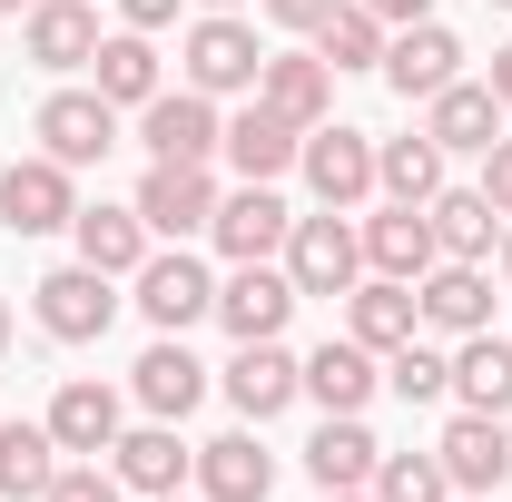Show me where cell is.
Returning <instances> with one entry per match:
<instances>
[{"mask_svg": "<svg viewBox=\"0 0 512 502\" xmlns=\"http://www.w3.org/2000/svg\"><path fill=\"white\" fill-rule=\"evenodd\" d=\"M30 315H40V335L50 345H99L109 325H119V276H99V266H50L40 286H30Z\"/></svg>", "mask_w": 512, "mask_h": 502, "instance_id": "cell-1", "label": "cell"}, {"mask_svg": "<svg viewBox=\"0 0 512 502\" xmlns=\"http://www.w3.org/2000/svg\"><path fill=\"white\" fill-rule=\"evenodd\" d=\"M178 60H188V89H207V99H237V89L256 99L266 40H256L237 10H197V20H188V40H178Z\"/></svg>", "mask_w": 512, "mask_h": 502, "instance_id": "cell-2", "label": "cell"}, {"mask_svg": "<svg viewBox=\"0 0 512 502\" xmlns=\"http://www.w3.org/2000/svg\"><path fill=\"white\" fill-rule=\"evenodd\" d=\"M138 148H148V158H178V168H207V158L227 148V109L178 79V89H158V99L138 109Z\"/></svg>", "mask_w": 512, "mask_h": 502, "instance_id": "cell-3", "label": "cell"}, {"mask_svg": "<svg viewBox=\"0 0 512 502\" xmlns=\"http://www.w3.org/2000/svg\"><path fill=\"white\" fill-rule=\"evenodd\" d=\"M276 266L296 276V296H345V286L365 276V237L345 227V207H316V217L286 227V256H276Z\"/></svg>", "mask_w": 512, "mask_h": 502, "instance_id": "cell-4", "label": "cell"}, {"mask_svg": "<svg viewBox=\"0 0 512 502\" xmlns=\"http://www.w3.org/2000/svg\"><path fill=\"white\" fill-rule=\"evenodd\" d=\"M128 286H138V315H148L158 335H188L197 315H217V276H207L188 247H148V266H138Z\"/></svg>", "mask_w": 512, "mask_h": 502, "instance_id": "cell-5", "label": "cell"}, {"mask_svg": "<svg viewBox=\"0 0 512 502\" xmlns=\"http://www.w3.org/2000/svg\"><path fill=\"white\" fill-rule=\"evenodd\" d=\"M296 168H306L316 207H365V197H375V138H365V128H345V119H325V128H306Z\"/></svg>", "mask_w": 512, "mask_h": 502, "instance_id": "cell-6", "label": "cell"}, {"mask_svg": "<svg viewBox=\"0 0 512 502\" xmlns=\"http://www.w3.org/2000/svg\"><path fill=\"white\" fill-rule=\"evenodd\" d=\"M296 306H306V296H296V276H286L276 256H247V266L217 286V325H227L237 345H266V335H286V315H296Z\"/></svg>", "mask_w": 512, "mask_h": 502, "instance_id": "cell-7", "label": "cell"}, {"mask_svg": "<svg viewBox=\"0 0 512 502\" xmlns=\"http://www.w3.org/2000/svg\"><path fill=\"white\" fill-rule=\"evenodd\" d=\"M40 424H50V443H60L69 463H99V453H109V443L128 434V404H119V384L69 375L60 394H50V414H40Z\"/></svg>", "mask_w": 512, "mask_h": 502, "instance_id": "cell-8", "label": "cell"}, {"mask_svg": "<svg viewBox=\"0 0 512 502\" xmlns=\"http://www.w3.org/2000/svg\"><path fill=\"white\" fill-rule=\"evenodd\" d=\"M69 217H79V168H60V158L0 168V227H10V237H50Z\"/></svg>", "mask_w": 512, "mask_h": 502, "instance_id": "cell-9", "label": "cell"}, {"mask_svg": "<svg viewBox=\"0 0 512 502\" xmlns=\"http://www.w3.org/2000/svg\"><path fill=\"white\" fill-rule=\"evenodd\" d=\"M138 217H148V237H207V217H217V178L207 168H178V158H148V178H138V197H128Z\"/></svg>", "mask_w": 512, "mask_h": 502, "instance_id": "cell-10", "label": "cell"}, {"mask_svg": "<svg viewBox=\"0 0 512 502\" xmlns=\"http://www.w3.org/2000/svg\"><path fill=\"white\" fill-rule=\"evenodd\" d=\"M109 148H119V109H109L99 89H50V99H40V158L99 168Z\"/></svg>", "mask_w": 512, "mask_h": 502, "instance_id": "cell-11", "label": "cell"}, {"mask_svg": "<svg viewBox=\"0 0 512 502\" xmlns=\"http://www.w3.org/2000/svg\"><path fill=\"white\" fill-rule=\"evenodd\" d=\"M434 463H444L453 493H503V483H512V434H503V414H463V404H453Z\"/></svg>", "mask_w": 512, "mask_h": 502, "instance_id": "cell-12", "label": "cell"}, {"mask_svg": "<svg viewBox=\"0 0 512 502\" xmlns=\"http://www.w3.org/2000/svg\"><path fill=\"white\" fill-rule=\"evenodd\" d=\"M286 227H296V207H286L276 188H256V178H237V197H217V217H207V237H217L227 266H247V256H286Z\"/></svg>", "mask_w": 512, "mask_h": 502, "instance_id": "cell-13", "label": "cell"}, {"mask_svg": "<svg viewBox=\"0 0 512 502\" xmlns=\"http://www.w3.org/2000/svg\"><path fill=\"white\" fill-rule=\"evenodd\" d=\"M99 0H30L20 10V50H30V69H89L99 60Z\"/></svg>", "mask_w": 512, "mask_h": 502, "instance_id": "cell-14", "label": "cell"}, {"mask_svg": "<svg viewBox=\"0 0 512 502\" xmlns=\"http://www.w3.org/2000/svg\"><path fill=\"white\" fill-rule=\"evenodd\" d=\"M394 99H434V89H453L463 79V40H453L444 20H414V30H394L384 40V69H375Z\"/></svg>", "mask_w": 512, "mask_h": 502, "instance_id": "cell-15", "label": "cell"}, {"mask_svg": "<svg viewBox=\"0 0 512 502\" xmlns=\"http://www.w3.org/2000/svg\"><path fill=\"white\" fill-rule=\"evenodd\" d=\"M109 473H119L138 502H158V493H178V483H197V443H178V424H138V434L109 443Z\"/></svg>", "mask_w": 512, "mask_h": 502, "instance_id": "cell-16", "label": "cell"}, {"mask_svg": "<svg viewBox=\"0 0 512 502\" xmlns=\"http://www.w3.org/2000/svg\"><path fill=\"white\" fill-rule=\"evenodd\" d=\"M128 394H138L158 424H188L197 404H207V365L188 355V335H158V345L128 365Z\"/></svg>", "mask_w": 512, "mask_h": 502, "instance_id": "cell-17", "label": "cell"}, {"mask_svg": "<svg viewBox=\"0 0 512 502\" xmlns=\"http://www.w3.org/2000/svg\"><path fill=\"white\" fill-rule=\"evenodd\" d=\"M424 138L444 148V158H483L493 138H503V99H493V79H453L424 99Z\"/></svg>", "mask_w": 512, "mask_h": 502, "instance_id": "cell-18", "label": "cell"}, {"mask_svg": "<svg viewBox=\"0 0 512 502\" xmlns=\"http://www.w3.org/2000/svg\"><path fill=\"white\" fill-rule=\"evenodd\" d=\"M414 306H424L434 335H483V325H493V276H483L473 256H434L424 286H414Z\"/></svg>", "mask_w": 512, "mask_h": 502, "instance_id": "cell-19", "label": "cell"}, {"mask_svg": "<svg viewBox=\"0 0 512 502\" xmlns=\"http://www.w3.org/2000/svg\"><path fill=\"white\" fill-rule=\"evenodd\" d=\"M296 394H306V355H286L276 335H266V345H237V365H227V404H237L247 424H276Z\"/></svg>", "mask_w": 512, "mask_h": 502, "instance_id": "cell-20", "label": "cell"}, {"mask_svg": "<svg viewBox=\"0 0 512 502\" xmlns=\"http://www.w3.org/2000/svg\"><path fill=\"white\" fill-rule=\"evenodd\" d=\"M296 148H306V128H296V119H276L266 99H247V109L227 119V148H217V158H227L237 178H256V188H276V178L296 168Z\"/></svg>", "mask_w": 512, "mask_h": 502, "instance_id": "cell-21", "label": "cell"}, {"mask_svg": "<svg viewBox=\"0 0 512 502\" xmlns=\"http://www.w3.org/2000/svg\"><path fill=\"white\" fill-rule=\"evenodd\" d=\"M355 237H365V276H404V286H424V266L444 256L434 247V217L424 207H394V197H384Z\"/></svg>", "mask_w": 512, "mask_h": 502, "instance_id": "cell-22", "label": "cell"}, {"mask_svg": "<svg viewBox=\"0 0 512 502\" xmlns=\"http://www.w3.org/2000/svg\"><path fill=\"white\" fill-rule=\"evenodd\" d=\"M256 99H266L276 119H296V128H325V119H335V69H325L316 50H266Z\"/></svg>", "mask_w": 512, "mask_h": 502, "instance_id": "cell-23", "label": "cell"}, {"mask_svg": "<svg viewBox=\"0 0 512 502\" xmlns=\"http://www.w3.org/2000/svg\"><path fill=\"white\" fill-rule=\"evenodd\" d=\"M345 335H355L365 355H394L404 335H424L414 286H404V276H355V286H345Z\"/></svg>", "mask_w": 512, "mask_h": 502, "instance_id": "cell-24", "label": "cell"}, {"mask_svg": "<svg viewBox=\"0 0 512 502\" xmlns=\"http://www.w3.org/2000/svg\"><path fill=\"white\" fill-rule=\"evenodd\" d=\"M69 237H79V266H99V276H138L148 247H158V237H148V217H138V207H109V197H99V207H79V217H69Z\"/></svg>", "mask_w": 512, "mask_h": 502, "instance_id": "cell-25", "label": "cell"}, {"mask_svg": "<svg viewBox=\"0 0 512 502\" xmlns=\"http://www.w3.org/2000/svg\"><path fill=\"white\" fill-rule=\"evenodd\" d=\"M384 384V355H365L355 335H325L316 355H306V394H316L325 414H365Z\"/></svg>", "mask_w": 512, "mask_h": 502, "instance_id": "cell-26", "label": "cell"}, {"mask_svg": "<svg viewBox=\"0 0 512 502\" xmlns=\"http://www.w3.org/2000/svg\"><path fill=\"white\" fill-rule=\"evenodd\" d=\"M197 493H207V502H266V493H276V453H266L256 434L197 443Z\"/></svg>", "mask_w": 512, "mask_h": 502, "instance_id": "cell-27", "label": "cell"}, {"mask_svg": "<svg viewBox=\"0 0 512 502\" xmlns=\"http://www.w3.org/2000/svg\"><path fill=\"white\" fill-rule=\"evenodd\" d=\"M453 404L463 414H512V335H453Z\"/></svg>", "mask_w": 512, "mask_h": 502, "instance_id": "cell-28", "label": "cell"}, {"mask_svg": "<svg viewBox=\"0 0 512 502\" xmlns=\"http://www.w3.org/2000/svg\"><path fill=\"white\" fill-rule=\"evenodd\" d=\"M384 443L365 434V414H325L316 443H306V473H316V493H355V483H375Z\"/></svg>", "mask_w": 512, "mask_h": 502, "instance_id": "cell-29", "label": "cell"}, {"mask_svg": "<svg viewBox=\"0 0 512 502\" xmlns=\"http://www.w3.org/2000/svg\"><path fill=\"white\" fill-rule=\"evenodd\" d=\"M424 217H434V247L444 256H473V266H483V256L503 247V207H493L483 188H434Z\"/></svg>", "mask_w": 512, "mask_h": 502, "instance_id": "cell-30", "label": "cell"}, {"mask_svg": "<svg viewBox=\"0 0 512 502\" xmlns=\"http://www.w3.org/2000/svg\"><path fill=\"white\" fill-rule=\"evenodd\" d=\"M89 89H99L109 109H148V99H158V50H148V30H109L99 60H89Z\"/></svg>", "mask_w": 512, "mask_h": 502, "instance_id": "cell-31", "label": "cell"}, {"mask_svg": "<svg viewBox=\"0 0 512 502\" xmlns=\"http://www.w3.org/2000/svg\"><path fill=\"white\" fill-rule=\"evenodd\" d=\"M384 40H394V30H384L365 0H335L316 20V60L335 69V79H345V69H384Z\"/></svg>", "mask_w": 512, "mask_h": 502, "instance_id": "cell-32", "label": "cell"}, {"mask_svg": "<svg viewBox=\"0 0 512 502\" xmlns=\"http://www.w3.org/2000/svg\"><path fill=\"white\" fill-rule=\"evenodd\" d=\"M375 188L394 197V207H424V197L444 188V148L414 128V138H375Z\"/></svg>", "mask_w": 512, "mask_h": 502, "instance_id": "cell-33", "label": "cell"}, {"mask_svg": "<svg viewBox=\"0 0 512 502\" xmlns=\"http://www.w3.org/2000/svg\"><path fill=\"white\" fill-rule=\"evenodd\" d=\"M60 473V443L50 424H0V502H40Z\"/></svg>", "mask_w": 512, "mask_h": 502, "instance_id": "cell-34", "label": "cell"}, {"mask_svg": "<svg viewBox=\"0 0 512 502\" xmlns=\"http://www.w3.org/2000/svg\"><path fill=\"white\" fill-rule=\"evenodd\" d=\"M384 384H394L404 404H444V394H453V355L424 345V335H404V345L384 355Z\"/></svg>", "mask_w": 512, "mask_h": 502, "instance_id": "cell-35", "label": "cell"}, {"mask_svg": "<svg viewBox=\"0 0 512 502\" xmlns=\"http://www.w3.org/2000/svg\"><path fill=\"white\" fill-rule=\"evenodd\" d=\"M365 493H375V502H453V483H444V463H434V453H384Z\"/></svg>", "mask_w": 512, "mask_h": 502, "instance_id": "cell-36", "label": "cell"}, {"mask_svg": "<svg viewBox=\"0 0 512 502\" xmlns=\"http://www.w3.org/2000/svg\"><path fill=\"white\" fill-rule=\"evenodd\" d=\"M40 502H128V483L109 473V463H60V473H50V493H40Z\"/></svg>", "mask_w": 512, "mask_h": 502, "instance_id": "cell-37", "label": "cell"}, {"mask_svg": "<svg viewBox=\"0 0 512 502\" xmlns=\"http://www.w3.org/2000/svg\"><path fill=\"white\" fill-rule=\"evenodd\" d=\"M483 197L512 217V138H493V148H483Z\"/></svg>", "mask_w": 512, "mask_h": 502, "instance_id": "cell-38", "label": "cell"}, {"mask_svg": "<svg viewBox=\"0 0 512 502\" xmlns=\"http://www.w3.org/2000/svg\"><path fill=\"white\" fill-rule=\"evenodd\" d=\"M325 10H335V0H266V20H276V30H306V40H316Z\"/></svg>", "mask_w": 512, "mask_h": 502, "instance_id": "cell-39", "label": "cell"}, {"mask_svg": "<svg viewBox=\"0 0 512 502\" xmlns=\"http://www.w3.org/2000/svg\"><path fill=\"white\" fill-rule=\"evenodd\" d=\"M119 20H128V30H148V40H158V30L178 20V0H119Z\"/></svg>", "mask_w": 512, "mask_h": 502, "instance_id": "cell-40", "label": "cell"}, {"mask_svg": "<svg viewBox=\"0 0 512 502\" xmlns=\"http://www.w3.org/2000/svg\"><path fill=\"white\" fill-rule=\"evenodd\" d=\"M384 30H414V20H434V0H365Z\"/></svg>", "mask_w": 512, "mask_h": 502, "instance_id": "cell-41", "label": "cell"}, {"mask_svg": "<svg viewBox=\"0 0 512 502\" xmlns=\"http://www.w3.org/2000/svg\"><path fill=\"white\" fill-rule=\"evenodd\" d=\"M493 99H503V109H512V40H503V50H493Z\"/></svg>", "mask_w": 512, "mask_h": 502, "instance_id": "cell-42", "label": "cell"}, {"mask_svg": "<svg viewBox=\"0 0 512 502\" xmlns=\"http://www.w3.org/2000/svg\"><path fill=\"white\" fill-rule=\"evenodd\" d=\"M10 335H20V325H10V296H0V355H10Z\"/></svg>", "mask_w": 512, "mask_h": 502, "instance_id": "cell-43", "label": "cell"}, {"mask_svg": "<svg viewBox=\"0 0 512 502\" xmlns=\"http://www.w3.org/2000/svg\"><path fill=\"white\" fill-rule=\"evenodd\" d=\"M325 502H375V493H365V483H355V493H325Z\"/></svg>", "mask_w": 512, "mask_h": 502, "instance_id": "cell-44", "label": "cell"}, {"mask_svg": "<svg viewBox=\"0 0 512 502\" xmlns=\"http://www.w3.org/2000/svg\"><path fill=\"white\" fill-rule=\"evenodd\" d=\"M493 256H503V276H512V227H503V247H493Z\"/></svg>", "mask_w": 512, "mask_h": 502, "instance_id": "cell-45", "label": "cell"}, {"mask_svg": "<svg viewBox=\"0 0 512 502\" xmlns=\"http://www.w3.org/2000/svg\"><path fill=\"white\" fill-rule=\"evenodd\" d=\"M10 10H30V0H0V20H10Z\"/></svg>", "mask_w": 512, "mask_h": 502, "instance_id": "cell-46", "label": "cell"}, {"mask_svg": "<svg viewBox=\"0 0 512 502\" xmlns=\"http://www.w3.org/2000/svg\"><path fill=\"white\" fill-rule=\"evenodd\" d=\"M197 10H237V0H197Z\"/></svg>", "mask_w": 512, "mask_h": 502, "instance_id": "cell-47", "label": "cell"}, {"mask_svg": "<svg viewBox=\"0 0 512 502\" xmlns=\"http://www.w3.org/2000/svg\"><path fill=\"white\" fill-rule=\"evenodd\" d=\"M493 10H512V0H493Z\"/></svg>", "mask_w": 512, "mask_h": 502, "instance_id": "cell-48", "label": "cell"}, {"mask_svg": "<svg viewBox=\"0 0 512 502\" xmlns=\"http://www.w3.org/2000/svg\"><path fill=\"white\" fill-rule=\"evenodd\" d=\"M158 502H178V493H158Z\"/></svg>", "mask_w": 512, "mask_h": 502, "instance_id": "cell-49", "label": "cell"}]
</instances>
